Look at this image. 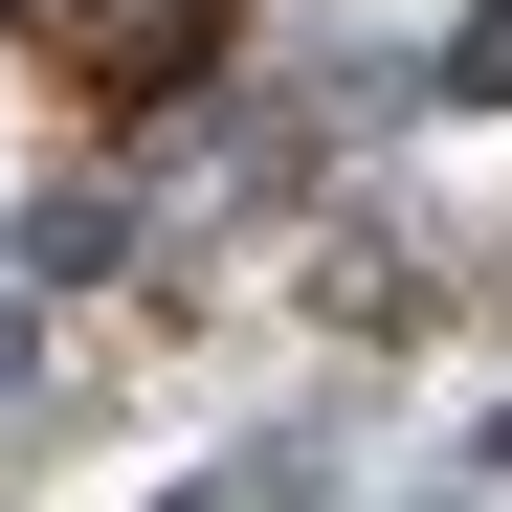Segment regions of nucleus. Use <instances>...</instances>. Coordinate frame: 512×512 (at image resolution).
Segmentation results:
<instances>
[{
	"mask_svg": "<svg viewBox=\"0 0 512 512\" xmlns=\"http://www.w3.org/2000/svg\"><path fill=\"white\" fill-rule=\"evenodd\" d=\"M23 67L90 90V112H156V90L223 67V0H23Z\"/></svg>",
	"mask_w": 512,
	"mask_h": 512,
	"instance_id": "nucleus-1",
	"label": "nucleus"
},
{
	"mask_svg": "<svg viewBox=\"0 0 512 512\" xmlns=\"http://www.w3.org/2000/svg\"><path fill=\"white\" fill-rule=\"evenodd\" d=\"M112 245H134V201H112V179H67V201H23V268H112Z\"/></svg>",
	"mask_w": 512,
	"mask_h": 512,
	"instance_id": "nucleus-2",
	"label": "nucleus"
},
{
	"mask_svg": "<svg viewBox=\"0 0 512 512\" xmlns=\"http://www.w3.org/2000/svg\"><path fill=\"white\" fill-rule=\"evenodd\" d=\"M512 90V0H468V23H446V67H423V112H490Z\"/></svg>",
	"mask_w": 512,
	"mask_h": 512,
	"instance_id": "nucleus-3",
	"label": "nucleus"
},
{
	"mask_svg": "<svg viewBox=\"0 0 512 512\" xmlns=\"http://www.w3.org/2000/svg\"><path fill=\"white\" fill-rule=\"evenodd\" d=\"M0 379H23V312H0Z\"/></svg>",
	"mask_w": 512,
	"mask_h": 512,
	"instance_id": "nucleus-4",
	"label": "nucleus"
}]
</instances>
